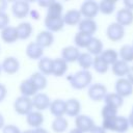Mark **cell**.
I'll use <instances>...</instances> for the list:
<instances>
[{"mask_svg": "<svg viewBox=\"0 0 133 133\" xmlns=\"http://www.w3.org/2000/svg\"><path fill=\"white\" fill-rule=\"evenodd\" d=\"M102 128L105 131H113L116 133H125L129 130L130 125L128 117L123 115H116L111 118H105L102 121Z\"/></svg>", "mask_w": 133, "mask_h": 133, "instance_id": "cell-1", "label": "cell"}, {"mask_svg": "<svg viewBox=\"0 0 133 133\" xmlns=\"http://www.w3.org/2000/svg\"><path fill=\"white\" fill-rule=\"evenodd\" d=\"M68 80L70 82V85L74 89H83L91 84L92 81V75L89 71L80 70L76 72L75 74H72L68 77Z\"/></svg>", "mask_w": 133, "mask_h": 133, "instance_id": "cell-2", "label": "cell"}, {"mask_svg": "<svg viewBox=\"0 0 133 133\" xmlns=\"http://www.w3.org/2000/svg\"><path fill=\"white\" fill-rule=\"evenodd\" d=\"M14 109L20 115H27L33 109L32 99L24 96L18 97L14 102Z\"/></svg>", "mask_w": 133, "mask_h": 133, "instance_id": "cell-3", "label": "cell"}, {"mask_svg": "<svg viewBox=\"0 0 133 133\" xmlns=\"http://www.w3.org/2000/svg\"><path fill=\"white\" fill-rule=\"evenodd\" d=\"M79 11L83 19L94 20L99 14V3L94 0H86L80 5Z\"/></svg>", "mask_w": 133, "mask_h": 133, "instance_id": "cell-4", "label": "cell"}, {"mask_svg": "<svg viewBox=\"0 0 133 133\" xmlns=\"http://www.w3.org/2000/svg\"><path fill=\"white\" fill-rule=\"evenodd\" d=\"M107 87L102 83H94L90 84L87 90L88 98L94 102H100L103 101L104 98L107 95Z\"/></svg>", "mask_w": 133, "mask_h": 133, "instance_id": "cell-5", "label": "cell"}, {"mask_svg": "<svg viewBox=\"0 0 133 133\" xmlns=\"http://www.w3.org/2000/svg\"><path fill=\"white\" fill-rule=\"evenodd\" d=\"M106 36L111 42H119L125 36V27L116 22H112L106 28Z\"/></svg>", "mask_w": 133, "mask_h": 133, "instance_id": "cell-6", "label": "cell"}, {"mask_svg": "<svg viewBox=\"0 0 133 133\" xmlns=\"http://www.w3.org/2000/svg\"><path fill=\"white\" fill-rule=\"evenodd\" d=\"M114 92L125 99L133 94V85L129 82L127 78H118L114 84Z\"/></svg>", "mask_w": 133, "mask_h": 133, "instance_id": "cell-7", "label": "cell"}, {"mask_svg": "<svg viewBox=\"0 0 133 133\" xmlns=\"http://www.w3.org/2000/svg\"><path fill=\"white\" fill-rule=\"evenodd\" d=\"M30 11L29 2L25 0H17L11 5V12L17 19H24Z\"/></svg>", "mask_w": 133, "mask_h": 133, "instance_id": "cell-8", "label": "cell"}, {"mask_svg": "<svg viewBox=\"0 0 133 133\" xmlns=\"http://www.w3.org/2000/svg\"><path fill=\"white\" fill-rule=\"evenodd\" d=\"M96 126L95 121L86 114H79L75 117V128L79 129L83 133L89 132L94 127Z\"/></svg>", "mask_w": 133, "mask_h": 133, "instance_id": "cell-9", "label": "cell"}, {"mask_svg": "<svg viewBox=\"0 0 133 133\" xmlns=\"http://www.w3.org/2000/svg\"><path fill=\"white\" fill-rule=\"evenodd\" d=\"M50 98L47 94L45 92H37L33 98H32V105H33V108L36 109V111H44L46 110L47 108H49L50 106Z\"/></svg>", "mask_w": 133, "mask_h": 133, "instance_id": "cell-10", "label": "cell"}, {"mask_svg": "<svg viewBox=\"0 0 133 133\" xmlns=\"http://www.w3.org/2000/svg\"><path fill=\"white\" fill-rule=\"evenodd\" d=\"M115 22L123 27L131 26L133 24V11L127 8H121L116 11Z\"/></svg>", "mask_w": 133, "mask_h": 133, "instance_id": "cell-11", "label": "cell"}, {"mask_svg": "<svg viewBox=\"0 0 133 133\" xmlns=\"http://www.w3.org/2000/svg\"><path fill=\"white\" fill-rule=\"evenodd\" d=\"M2 71H4L8 75L16 74L20 69V62L19 60L14 56H7L3 59L1 63Z\"/></svg>", "mask_w": 133, "mask_h": 133, "instance_id": "cell-12", "label": "cell"}, {"mask_svg": "<svg viewBox=\"0 0 133 133\" xmlns=\"http://www.w3.org/2000/svg\"><path fill=\"white\" fill-rule=\"evenodd\" d=\"M44 24L47 28L48 31L50 32H58L60 30H62V28L64 27V22H63V18L59 17V18H48L46 17L44 20Z\"/></svg>", "mask_w": 133, "mask_h": 133, "instance_id": "cell-13", "label": "cell"}, {"mask_svg": "<svg viewBox=\"0 0 133 133\" xmlns=\"http://www.w3.org/2000/svg\"><path fill=\"white\" fill-rule=\"evenodd\" d=\"M25 53L27 55L28 58L32 59V60H39L43 57L44 54V48H42L37 43L35 42H31L27 45Z\"/></svg>", "mask_w": 133, "mask_h": 133, "instance_id": "cell-14", "label": "cell"}, {"mask_svg": "<svg viewBox=\"0 0 133 133\" xmlns=\"http://www.w3.org/2000/svg\"><path fill=\"white\" fill-rule=\"evenodd\" d=\"M97 29H98L97 22L91 19H82L78 24V31L89 34L91 36L96 33Z\"/></svg>", "mask_w": 133, "mask_h": 133, "instance_id": "cell-15", "label": "cell"}, {"mask_svg": "<svg viewBox=\"0 0 133 133\" xmlns=\"http://www.w3.org/2000/svg\"><path fill=\"white\" fill-rule=\"evenodd\" d=\"M26 123L28 126L33 128V130L41 128L42 125L44 124V115L39 111L32 110L30 113H28L26 115Z\"/></svg>", "mask_w": 133, "mask_h": 133, "instance_id": "cell-16", "label": "cell"}, {"mask_svg": "<svg viewBox=\"0 0 133 133\" xmlns=\"http://www.w3.org/2000/svg\"><path fill=\"white\" fill-rule=\"evenodd\" d=\"M79 55H80V51L77 47L75 46H68V47H64L61 51V58L66 61L68 63L69 62H75L78 60L79 58Z\"/></svg>", "mask_w": 133, "mask_h": 133, "instance_id": "cell-17", "label": "cell"}, {"mask_svg": "<svg viewBox=\"0 0 133 133\" xmlns=\"http://www.w3.org/2000/svg\"><path fill=\"white\" fill-rule=\"evenodd\" d=\"M81 103L75 98H71L65 101V114L72 117H76L80 114Z\"/></svg>", "mask_w": 133, "mask_h": 133, "instance_id": "cell-18", "label": "cell"}, {"mask_svg": "<svg viewBox=\"0 0 133 133\" xmlns=\"http://www.w3.org/2000/svg\"><path fill=\"white\" fill-rule=\"evenodd\" d=\"M62 18H63L64 25H69V26L78 25L80 23V21L82 20V16H81V14L78 9H69V10H66V12L62 16Z\"/></svg>", "mask_w": 133, "mask_h": 133, "instance_id": "cell-19", "label": "cell"}, {"mask_svg": "<svg viewBox=\"0 0 133 133\" xmlns=\"http://www.w3.org/2000/svg\"><path fill=\"white\" fill-rule=\"evenodd\" d=\"M0 36L5 44H14L19 39L17 28L14 26H7L3 30H1Z\"/></svg>", "mask_w": 133, "mask_h": 133, "instance_id": "cell-20", "label": "cell"}, {"mask_svg": "<svg viewBox=\"0 0 133 133\" xmlns=\"http://www.w3.org/2000/svg\"><path fill=\"white\" fill-rule=\"evenodd\" d=\"M129 70H130L129 63H127L121 59H118L116 62H114L111 65V71H112L113 75L118 78H126V76L129 73Z\"/></svg>", "mask_w": 133, "mask_h": 133, "instance_id": "cell-21", "label": "cell"}, {"mask_svg": "<svg viewBox=\"0 0 133 133\" xmlns=\"http://www.w3.org/2000/svg\"><path fill=\"white\" fill-rule=\"evenodd\" d=\"M35 43H37L42 48H48L53 45L54 35L52 32H50L48 30H43L36 35Z\"/></svg>", "mask_w": 133, "mask_h": 133, "instance_id": "cell-22", "label": "cell"}, {"mask_svg": "<svg viewBox=\"0 0 133 133\" xmlns=\"http://www.w3.org/2000/svg\"><path fill=\"white\" fill-rule=\"evenodd\" d=\"M49 109L51 114L55 117L63 116V114H65V101H63L62 99H55L51 101Z\"/></svg>", "mask_w": 133, "mask_h": 133, "instance_id": "cell-23", "label": "cell"}, {"mask_svg": "<svg viewBox=\"0 0 133 133\" xmlns=\"http://www.w3.org/2000/svg\"><path fill=\"white\" fill-rule=\"evenodd\" d=\"M20 91H21V95L24 96V97H28V98H31V97H34L38 90L36 89V87L34 86V84L31 82V80L28 78V79H25L21 82L20 84V87H19Z\"/></svg>", "mask_w": 133, "mask_h": 133, "instance_id": "cell-24", "label": "cell"}, {"mask_svg": "<svg viewBox=\"0 0 133 133\" xmlns=\"http://www.w3.org/2000/svg\"><path fill=\"white\" fill-rule=\"evenodd\" d=\"M68 71V62L64 61L61 57L53 59V66H52V75L55 77L63 76Z\"/></svg>", "mask_w": 133, "mask_h": 133, "instance_id": "cell-25", "label": "cell"}, {"mask_svg": "<svg viewBox=\"0 0 133 133\" xmlns=\"http://www.w3.org/2000/svg\"><path fill=\"white\" fill-rule=\"evenodd\" d=\"M16 28H17V32H18L19 39H22V41L28 39V38L31 36L32 31H33L32 25H31L29 22H22V23H20Z\"/></svg>", "mask_w": 133, "mask_h": 133, "instance_id": "cell-26", "label": "cell"}, {"mask_svg": "<svg viewBox=\"0 0 133 133\" xmlns=\"http://www.w3.org/2000/svg\"><path fill=\"white\" fill-rule=\"evenodd\" d=\"M86 50H87V53H89L91 56H100L104 50L102 41L98 37H92Z\"/></svg>", "mask_w": 133, "mask_h": 133, "instance_id": "cell-27", "label": "cell"}, {"mask_svg": "<svg viewBox=\"0 0 133 133\" xmlns=\"http://www.w3.org/2000/svg\"><path fill=\"white\" fill-rule=\"evenodd\" d=\"M29 79L31 80V82L34 84V86L36 87L37 90H44L47 87V78L45 75H43L39 72H34L31 74V76L29 77Z\"/></svg>", "mask_w": 133, "mask_h": 133, "instance_id": "cell-28", "label": "cell"}, {"mask_svg": "<svg viewBox=\"0 0 133 133\" xmlns=\"http://www.w3.org/2000/svg\"><path fill=\"white\" fill-rule=\"evenodd\" d=\"M92 37L94 36H91L89 34H86V33H83V32L78 31L75 34V36H74L75 47H77L78 49L79 48H87Z\"/></svg>", "mask_w": 133, "mask_h": 133, "instance_id": "cell-29", "label": "cell"}, {"mask_svg": "<svg viewBox=\"0 0 133 133\" xmlns=\"http://www.w3.org/2000/svg\"><path fill=\"white\" fill-rule=\"evenodd\" d=\"M104 103L106 105H110L113 106L115 108H119L123 106L124 104V98H122L119 95H117L116 92H108L106 95V97L104 98Z\"/></svg>", "mask_w": 133, "mask_h": 133, "instance_id": "cell-30", "label": "cell"}, {"mask_svg": "<svg viewBox=\"0 0 133 133\" xmlns=\"http://www.w3.org/2000/svg\"><path fill=\"white\" fill-rule=\"evenodd\" d=\"M62 10H63V6L60 2L58 1H52L51 4L49 5V7L47 8V15L46 17L48 18H59L62 17Z\"/></svg>", "mask_w": 133, "mask_h": 133, "instance_id": "cell-31", "label": "cell"}, {"mask_svg": "<svg viewBox=\"0 0 133 133\" xmlns=\"http://www.w3.org/2000/svg\"><path fill=\"white\" fill-rule=\"evenodd\" d=\"M118 58L127 63L133 61V46L132 45H123L118 51Z\"/></svg>", "mask_w": 133, "mask_h": 133, "instance_id": "cell-32", "label": "cell"}, {"mask_svg": "<svg viewBox=\"0 0 133 133\" xmlns=\"http://www.w3.org/2000/svg\"><path fill=\"white\" fill-rule=\"evenodd\" d=\"M38 72L43 75H52V66H53V59L49 57H42L37 63Z\"/></svg>", "mask_w": 133, "mask_h": 133, "instance_id": "cell-33", "label": "cell"}, {"mask_svg": "<svg viewBox=\"0 0 133 133\" xmlns=\"http://www.w3.org/2000/svg\"><path fill=\"white\" fill-rule=\"evenodd\" d=\"M100 57L108 64V65H112L114 62H116L119 58H118V52L115 51L114 49H106V50H103V52L101 53Z\"/></svg>", "mask_w": 133, "mask_h": 133, "instance_id": "cell-34", "label": "cell"}, {"mask_svg": "<svg viewBox=\"0 0 133 133\" xmlns=\"http://www.w3.org/2000/svg\"><path fill=\"white\" fill-rule=\"evenodd\" d=\"M52 130L56 133H63L64 131H66L68 127H69V122L66 121V118L64 116H58V117H54L52 124H51Z\"/></svg>", "mask_w": 133, "mask_h": 133, "instance_id": "cell-35", "label": "cell"}, {"mask_svg": "<svg viewBox=\"0 0 133 133\" xmlns=\"http://www.w3.org/2000/svg\"><path fill=\"white\" fill-rule=\"evenodd\" d=\"M78 64L79 66L84 70V71H88L91 66H92V62H94V56H91L89 53L87 52H83L80 53L79 58H78Z\"/></svg>", "mask_w": 133, "mask_h": 133, "instance_id": "cell-36", "label": "cell"}, {"mask_svg": "<svg viewBox=\"0 0 133 133\" xmlns=\"http://www.w3.org/2000/svg\"><path fill=\"white\" fill-rule=\"evenodd\" d=\"M115 10V2L111 0H102L99 2V12L103 15H111Z\"/></svg>", "mask_w": 133, "mask_h": 133, "instance_id": "cell-37", "label": "cell"}, {"mask_svg": "<svg viewBox=\"0 0 133 133\" xmlns=\"http://www.w3.org/2000/svg\"><path fill=\"white\" fill-rule=\"evenodd\" d=\"M92 68L97 73L105 74V73H107V71L109 69V65L100 56H95L94 57V62H92Z\"/></svg>", "mask_w": 133, "mask_h": 133, "instance_id": "cell-38", "label": "cell"}, {"mask_svg": "<svg viewBox=\"0 0 133 133\" xmlns=\"http://www.w3.org/2000/svg\"><path fill=\"white\" fill-rule=\"evenodd\" d=\"M117 111H118L117 108L105 104V105L102 107V110H101L102 118L105 119V118H111V117H114V116L117 115Z\"/></svg>", "mask_w": 133, "mask_h": 133, "instance_id": "cell-39", "label": "cell"}, {"mask_svg": "<svg viewBox=\"0 0 133 133\" xmlns=\"http://www.w3.org/2000/svg\"><path fill=\"white\" fill-rule=\"evenodd\" d=\"M9 26V17L5 11H0V30Z\"/></svg>", "mask_w": 133, "mask_h": 133, "instance_id": "cell-40", "label": "cell"}, {"mask_svg": "<svg viewBox=\"0 0 133 133\" xmlns=\"http://www.w3.org/2000/svg\"><path fill=\"white\" fill-rule=\"evenodd\" d=\"M2 133H21V130L17 126L9 124V125H5L2 128Z\"/></svg>", "mask_w": 133, "mask_h": 133, "instance_id": "cell-41", "label": "cell"}, {"mask_svg": "<svg viewBox=\"0 0 133 133\" xmlns=\"http://www.w3.org/2000/svg\"><path fill=\"white\" fill-rule=\"evenodd\" d=\"M6 96H7V88L4 84L0 83V103L6 98Z\"/></svg>", "mask_w": 133, "mask_h": 133, "instance_id": "cell-42", "label": "cell"}, {"mask_svg": "<svg viewBox=\"0 0 133 133\" xmlns=\"http://www.w3.org/2000/svg\"><path fill=\"white\" fill-rule=\"evenodd\" d=\"M52 1L53 0H39V1H37V5L41 7H44V8H48Z\"/></svg>", "mask_w": 133, "mask_h": 133, "instance_id": "cell-43", "label": "cell"}, {"mask_svg": "<svg viewBox=\"0 0 133 133\" xmlns=\"http://www.w3.org/2000/svg\"><path fill=\"white\" fill-rule=\"evenodd\" d=\"M123 4H124V8L133 11V0H124Z\"/></svg>", "mask_w": 133, "mask_h": 133, "instance_id": "cell-44", "label": "cell"}, {"mask_svg": "<svg viewBox=\"0 0 133 133\" xmlns=\"http://www.w3.org/2000/svg\"><path fill=\"white\" fill-rule=\"evenodd\" d=\"M107 131H105L103 128H102V126H95L90 131H89V133H106Z\"/></svg>", "mask_w": 133, "mask_h": 133, "instance_id": "cell-45", "label": "cell"}, {"mask_svg": "<svg viewBox=\"0 0 133 133\" xmlns=\"http://www.w3.org/2000/svg\"><path fill=\"white\" fill-rule=\"evenodd\" d=\"M126 78L129 80V82L133 85V65L132 66H130V70H129V73H128V75L126 76Z\"/></svg>", "mask_w": 133, "mask_h": 133, "instance_id": "cell-46", "label": "cell"}, {"mask_svg": "<svg viewBox=\"0 0 133 133\" xmlns=\"http://www.w3.org/2000/svg\"><path fill=\"white\" fill-rule=\"evenodd\" d=\"M29 14H30V16H31V18H32L33 20H38V19H39V12H38L36 9L30 10Z\"/></svg>", "mask_w": 133, "mask_h": 133, "instance_id": "cell-47", "label": "cell"}, {"mask_svg": "<svg viewBox=\"0 0 133 133\" xmlns=\"http://www.w3.org/2000/svg\"><path fill=\"white\" fill-rule=\"evenodd\" d=\"M6 7H7V1L0 0V11H5Z\"/></svg>", "mask_w": 133, "mask_h": 133, "instance_id": "cell-48", "label": "cell"}, {"mask_svg": "<svg viewBox=\"0 0 133 133\" xmlns=\"http://www.w3.org/2000/svg\"><path fill=\"white\" fill-rule=\"evenodd\" d=\"M33 133H49L46 129H44V128H37V129H34L33 130Z\"/></svg>", "mask_w": 133, "mask_h": 133, "instance_id": "cell-49", "label": "cell"}, {"mask_svg": "<svg viewBox=\"0 0 133 133\" xmlns=\"http://www.w3.org/2000/svg\"><path fill=\"white\" fill-rule=\"evenodd\" d=\"M5 126V119L4 116L2 115V113H0V129H2Z\"/></svg>", "mask_w": 133, "mask_h": 133, "instance_id": "cell-50", "label": "cell"}, {"mask_svg": "<svg viewBox=\"0 0 133 133\" xmlns=\"http://www.w3.org/2000/svg\"><path fill=\"white\" fill-rule=\"evenodd\" d=\"M69 133H83L82 131H80L79 129H77V128H73L72 130H70L69 131Z\"/></svg>", "mask_w": 133, "mask_h": 133, "instance_id": "cell-51", "label": "cell"}, {"mask_svg": "<svg viewBox=\"0 0 133 133\" xmlns=\"http://www.w3.org/2000/svg\"><path fill=\"white\" fill-rule=\"evenodd\" d=\"M21 133H33V130H25V131H23Z\"/></svg>", "mask_w": 133, "mask_h": 133, "instance_id": "cell-52", "label": "cell"}, {"mask_svg": "<svg viewBox=\"0 0 133 133\" xmlns=\"http://www.w3.org/2000/svg\"><path fill=\"white\" fill-rule=\"evenodd\" d=\"M130 114H131V115H133V107H132V110H131V112H130Z\"/></svg>", "mask_w": 133, "mask_h": 133, "instance_id": "cell-53", "label": "cell"}, {"mask_svg": "<svg viewBox=\"0 0 133 133\" xmlns=\"http://www.w3.org/2000/svg\"><path fill=\"white\" fill-rule=\"evenodd\" d=\"M1 72H2V68H1V63H0V74H1Z\"/></svg>", "mask_w": 133, "mask_h": 133, "instance_id": "cell-54", "label": "cell"}, {"mask_svg": "<svg viewBox=\"0 0 133 133\" xmlns=\"http://www.w3.org/2000/svg\"><path fill=\"white\" fill-rule=\"evenodd\" d=\"M132 46H133V45H132Z\"/></svg>", "mask_w": 133, "mask_h": 133, "instance_id": "cell-55", "label": "cell"}]
</instances>
